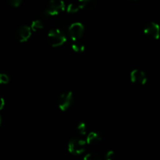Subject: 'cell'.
Masks as SVG:
<instances>
[{
    "label": "cell",
    "instance_id": "cell-18",
    "mask_svg": "<svg viewBox=\"0 0 160 160\" xmlns=\"http://www.w3.org/2000/svg\"><path fill=\"white\" fill-rule=\"evenodd\" d=\"M115 157V152L112 150H109L105 155V159L106 160H112Z\"/></svg>",
    "mask_w": 160,
    "mask_h": 160
},
{
    "label": "cell",
    "instance_id": "cell-1",
    "mask_svg": "<svg viewBox=\"0 0 160 160\" xmlns=\"http://www.w3.org/2000/svg\"><path fill=\"white\" fill-rule=\"evenodd\" d=\"M67 36L63 31L59 28L52 29L48 31L47 41L52 47H59L67 42Z\"/></svg>",
    "mask_w": 160,
    "mask_h": 160
},
{
    "label": "cell",
    "instance_id": "cell-17",
    "mask_svg": "<svg viewBox=\"0 0 160 160\" xmlns=\"http://www.w3.org/2000/svg\"><path fill=\"white\" fill-rule=\"evenodd\" d=\"M8 4L12 7H18L22 2V0H6Z\"/></svg>",
    "mask_w": 160,
    "mask_h": 160
},
{
    "label": "cell",
    "instance_id": "cell-4",
    "mask_svg": "<svg viewBox=\"0 0 160 160\" xmlns=\"http://www.w3.org/2000/svg\"><path fill=\"white\" fill-rule=\"evenodd\" d=\"M84 33V26L80 22L73 23L68 28V34L71 40L78 41Z\"/></svg>",
    "mask_w": 160,
    "mask_h": 160
},
{
    "label": "cell",
    "instance_id": "cell-12",
    "mask_svg": "<svg viewBox=\"0 0 160 160\" xmlns=\"http://www.w3.org/2000/svg\"><path fill=\"white\" fill-rule=\"evenodd\" d=\"M31 28L32 29V31H40L44 28V23L41 20H35L31 23Z\"/></svg>",
    "mask_w": 160,
    "mask_h": 160
},
{
    "label": "cell",
    "instance_id": "cell-11",
    "mask_svg": "<svg viewBox=\"0 0 160 160\" xmlns=\"http://www.w3.org/2000/svg\"><path fill=\"white\" fill-rule=\"evenodd\" d=\"M72 49L76 52H83L84 51L85 46L83 43L79 42L78 41H74L73 43L72 44Z\"/></svg>",
    "mask_w": 160,
    "mask_h": 160
},
{
    "label": "cell",
    "instance_id": "cell-8",
    "mask_svg": "<svg viewBox=\"0 0 160 160\" xmlns=\"http://www.w3.org/2000/svg\"><path fill=\"white\" fill-rule=\"evenodd\" d=\"M31 32H32V29L31 26L23 25L17 29L16 32V38L20 42H25L29 40L31 36Z\"/></svg>",
    "mask_w": 160,
    "mask_h": 160
},
{
    "label": "cell",
    "instance_id": "cell-9",
    "mask_svg": "<svg viewBox=\"0 0 160 160\" xmlns=\"http://www.w3.org/2000/svg\"><path fill=\"white\" fill-rule=\"evenodd\" d=\"M102 140V138L98 133L95 132V131H92L89 133L86 138V142H87L88 145H95L99 143Z\"/></svg>",
    "mask_w": 160,
    "mask_h": 160
},
{
    "label": "cell",
    "instance_id": "cell-2",
    "mask_svg": "<svg viewBox=\"0 0 160 160\" xmlns=\"http://www.w3.org/2000/svg\"><path fill=\"white\" fill-rule=\"evenodd\" d=\"M65 3L62 0H50L46 9L42 12L44 18L54 17L65 10Z\"/></svg>",
    "mask_w": 160,
    "mask_h": 160
},
{
    "label": "cell",
    "instance_id": "cell-10",
    "mask_svg": "<svg viewBox=\"0 0 160 160\" xmlns=\"http://www.w3.org/2000/svg\"><path fill=\"white\" fill-rule=\"evenodd\" d=\"M78 3L81 9H85V10H91L96 6L95 0H78Z\"/></svg>",
    "mask_w": 160,
    "mask_h": 160
},
{
    "label": "cell",
    "instance_id": "cell-3",
    "mask_svg": "<svg viewBox=\"0 0 160 160\" xmlns=\"http://www.w3.org/2000/svg\"><path fill=\"white\" fill-rule=\"evenodd\" d=\"M87 142L83 139L73 138L68 143V151L71 154L79 156L83 154L86 149Z\"/></svg>",
    "mask_w": 160,
    "mask_h": 160
},
{
    "label": "cell",
    "instance_id": "cell-16",
    "mask_svg": "<svg viewBox=\"0 0 160 160\" xmlns=\"http://www.w3.org/2000/svg\"><path fill=\"white\" fill-rule=\"evenodd\" d=\"M10 81V78L9 75L6 73H0V83L2 84H6Z\"/></svg>",
    "mask_w": 160,
    "mask_h": 160
},
{
    "label": "cell",
    "instance_id": "cell-13",
    "mask_svg": "<svg viewBox=\"0 0 160 160\" xmlns=\"http://www.w3.org/2000/svg\"><path fill=\"white\" fill-rule=\"evenodd\" d=\"M80 8V6L78 5V3H70L67 6V11L69 13H74V12H78Z\"/></svg>",
    "mask_w": 160,
    "mask_h": 160
},
{
    "label": "cell",
    "instance_id": "cell-7",
    "mask_svg": "<svg viewBox=\"0 0 160 160\" xmlns=\"http://www.w3.org/2000/svg\"><path fill=\"white\" fill-rule=\"evenodd\" d=\"M130 78H131V81L133 83L136 84H139V85L145 84L147 82V80H148L146 73L144 71H142V70H138V69L133 70L131 72Z\"/></svg>",
    "mask_w": 160,
    "mask_h": 160
},
{
    "label": "cell",
    "instance_id": "cell-5",
    "mask_svg": "<svg viewBox=\"0 0 160 160\" xmlns=\"http://www.w3.org/2000/svg\"><path fill=\"white\" fill-rule=\"evenodd\" d=\"M73 95L71 92H67L61 94L57 100V105L61 111H66L70 107L73 102Z\"/></svg>",
    "mask_w": 160,
    "mask_h": 160
},
{
    "label": "cell",
    "instance_id": "cell-15",
    "mask_svg": "<svg viewBox=\"0 0 160 160\" xmlns=\"http://www.w3.org/2000/svg\"><path fill=\"white\" fill-rule=\"evenodd\" d=\"M84 160H101V156L97 153H88L84 156Z\"/></svg>",
    "mask_w": 160,
    "mask_h": 160
},
{
    "label": "cell",
    "instance_id": "cell-19",
    "mask_svg": "<svg viewBox=\"0 0 160 160\" xmlns=\"http://www.w3.org/2000/svg\"><path fill=\"white\" fill-rule=\"evenodd\" d=\"M5 106V100L4 98H1V104H0V109H2L3 107H4Z\"/></svg>",
    "mask_w": 160,
    "mask_h": 160
},
{
    "label": "cell",
    "instance_id": "cell-6",
    "mask_svg": "<svg viewBox=\"0 0 160 160\" xmlns=\"http://www.w3.org/2000/svg\"><path fill=\"white\" fill-rule=\"evenodd\" d=\"M144 34L148 38L157 40L160 37V27L158 23L151 22L144 28Z\"/></svg>",
    "mask_w": 160,
    "mask_h": 160
},
{
    "label": "cell",
    "instance_id": "cell-14",
    "mask_svg": "<svg viewBox=\"0 0 160 160\" xmlns=\"http://www.w3.org/2000/svg\"><path fill=\"white\" fill-rule=\"evenodd\" d=\"M77 130H78V133L81 135H85L87 134V127L84 122H81L78 123V127H77Z\"/></svg>",
    "mask_w": 160,
    "mask_h": 160
}]
</instances>
